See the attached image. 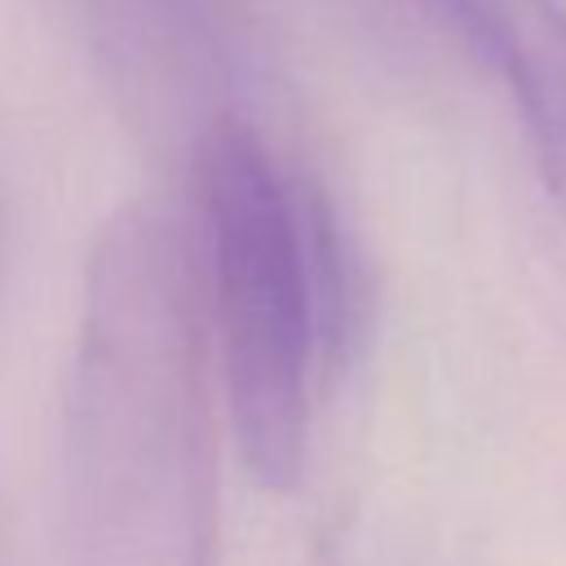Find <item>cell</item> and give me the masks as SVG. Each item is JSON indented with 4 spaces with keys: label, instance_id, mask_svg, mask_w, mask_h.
Here are the masks:
<instances>
[{
    "label": "cell",
    "instance_id": "obj_5",
    "mask_svg": "<svg viewBox=\"0 0 566 566\" xmlns=\"http://www.w3.org/2000/svg\"><path fill=\"white\" fill-rule=\"evenodd\" d=\"M411 4L433 27H442L455 44H464L469 57L491 66V22H486V4L482 0H411Z\"/></svg>",
    "mask_w": 566,
    "mask_h": 566
},
{
    "label": "cell",
    "instance_id": "obj_1",
    "mask_svg": "<svg viewBox=\"0 0 566 566\" xmlns=\"http://www.w3.org/2000/svg\"><path fill=\"white\" fill-rule=\"evenodd\" d=\"M195 239L159 203L102 221L66 389L75 566H212L217 433Z\"/></svg>",
    "mask_w": 566,
    "mask_h": 566
},
{
    "label": "cell",
    "instance_id": "obj_4",
    "mask_svg": "<svg viewBox=\"0 0 566 566\" xmlns=\"http://www.w3.org/2000/svg\"><path fill=\"white\" fill-rule=\"evenodd\" d=\"M491 71L504 75L535 168L566 212V0H482Z\"/></svg>",
    "mask_w": 566,
    "mask_h": 566
},
{
    "label": "cell",
    "instance_id": "obj_3",
    "mask_svg": "<svg viewBox=\"0 0 566 566\" xmlns=\"http://www.w3.org/2000/svg\"><path fill=\"white\" fill-rule=\"evenodd\" d=\"M115 80L142 111L190 124V142L239 111L248 75L243 0H75Z\"/></svg>",
    "mask_w": 566,
    "mask_h": 566
},
{
    "label": "cell",
    "instance_id": "obj_2",
    "mask_svg": "<svg viewBox=\"0 0 566 566\" xmlns=\"http://www.w3.org/2000/svg\"><path fill=\"white\" fill-rule=\"evenodd\" d=\"M190 159L230 429L256 482L292 491L305 469L314 376H323L310 181L279 164L243 111L212 119L190 142Z\"/></svg>",
    "mask_w": 566,
    "mask_h": 566
}]
</instances>
